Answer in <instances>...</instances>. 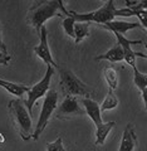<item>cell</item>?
<instances>
[{
	"instance_id": "7a4b0ae2",
	"label": "cell",
	"mask_w": 147,
	"mask_h": 151,
	"mask_svg": "<svg viewBox=\"0 0 147 151\" xmlns=\"http://www.w3.org/2000/svg\"><path fill=\"white\" fill-rule=\"evenodd\" d=\"M68 15H70L75 22L78 23H97V24H106L112 20H115L117 17V9L115 8V1L108 0L103 5L91 13H75V12H68Z\"/></svg>"
},
{
	"instance_id": "4fadbf2b",
	"label": "cell",
	"mask_w": 147,
	"mask_h": 151,
	"mask_svg": "<svg viewBox=\"0 0 147 151\" xmlns=\"http://www.w3.org/2000/svg\"><path fill=\"white\" fill-rule=\"evenodd\" d=\"M96 60H110L112 63H116V62H122L123 60V49L121 48V45L116 44L115 47L103 53L101 55H97Z\"/></svg>"
},
{
	"instance_id": "5bb4252c",
	"label": "cell",
	"mask_w": 147,
	"mask_h": 151,
	"mask_svg": "<svg viewBox=\"0 0 147 151\" xmlns=\"http://www.w3.org/2000/svg\"><path fill=\"white\" fill-rule=\"evenodd\" d=\"M0 87L6 89L9 93H11L16 97L24 96V94L28 93V91H29V87L23 86V84H16V83L9 82V81H5V79H1V78H0Z\"/></svg>"
},
{
	"instance_id": "7c38bea8",
	"label": "cell",
	"mask_w": 147,
	"mask_h": 151,
	"mask_svg": "<svg viewBox=\"0 0 147 151\" xmlns=\"http://www.w3.org/2000/svg\"><path fill=\"white\" fill-rule=\"evenodd\" d=\"M116 126L115 121H110V122H102L101 125L96 126V146H102L104 145L107 140V136L110 135V132L112 131V129Z\"/></svg>"
},
{
	"instance_id": "6da1fadb",
	"label": "cell",
	"mask_w": 147,
	"mask_h": 151,
	"mask_svg": "<svg viewBox=\"0 0 147 151\" xmlns=\"http://www.w3.org/2000/svg\"><path fill=\"white\" fill-rule=\"evenodd\" d=\"M62 10L65 15L68 14L64 8L63 1L60 0H48V1H38L28 12V23L34 28L37 32L44 27V23L53 17L58 15V12Z\"/></svg>"
},
{
	"instance_id": "7402d4cb",
	"label": "cell",
	"mask_w": 147,
	"mask_h": 151,
	"mask_svg": "<svg viewBox=\"0 0 147 151\" xmlns=\"http://www.w3.org/2000/svg\"><path fill=\"white\" fill-rule=\"evenodd\" d=\"M10 55H5L4 53L0 52V64L1 65H8V63L10 62Z\"/></svg>"
},
{
	"instance_id": "ba28073f",
	"label": "cell",
	"mask_w": 147,
	"mask_h": 151,
	"mask_svg": "<svg viewBox=\"0 0 147 151\" xmlns=\"http://www.w3.org/2000/svg\"><path fill=\"white\" fill-rule=\"evenodd\" d=\"M39 32H40V42L34 48L35 54L39 57L47 65H50V67H53V68H58V65H57V63L53 59V55L50 53L49 45H48V32H47V28L42 27Z\"/></svg>"
},
{
	"instance_id": "9c48e42d",
	"label": "cell",
	"mask_w": 147,
	"mask_h": 151,
	"mask_svg": "<svg viewBox=\"0 0 147 151\" xmlns=\"http://www.w3.org/2000/svg\"><path fill=\"white\" fill-rule=\"evenodd\" d=\"M82 105H83V108H84V112L88 115V117L92 120V122L96 126L101 125L103 120H102V113H101V110H99V105L96 102L91 100V98H83L82 101Z\"/></svg>"
},
{
	"instance_id": "2e32d148",
	"label": "cell",
	"mask_w": 147,
	"mask_h": 151,
	"mask_svg": "<svg viewBox=\"0 0 147 151\" xmlns=\"http://www.w3.org/2000/svg\"><path fill=\"white\" fill-rule=\"evenodd\" d=\"M89 23H78L74 24V42L75 44H79L83 39L89 37Z\"/></svg>"
},
{
	"instance_id": "8fae6325",
	"label": "cell",
	"mask_w": 147,
	"mask_h": 151,
	"mask_svg": "<svg viewBox=\"0 0 147 151\" xmlns=\"http://www.w3.org/2000/svg\"><path fill=\"white\" fill-rule=\"evenodd\" d=\"M102 28L107 30H111L112 33H118L121 35H125L127 32L131 29H135V28H140L141 25L138 23H127V22H122V20H112L110 23H106V24L101 25Z\"/></svg>"
},
{
	"instance_id": "3957f363",
	"label": "cell",
	"mask_w": 147,
	"mask_h": 151,
	"mask_svg": "<svg viewBox=\"0 0 147 151\" xmlns=\"http://www.w3.org/2000/svg\"><path fill=\"white\" fill-rule=\"evenodd\" d=\"M9 112L13 119V122L18 129L23 140H29L32 137V117L28 112L24 102L22 100H13L9 102Z\"/></svg>"
},
{
	"instance_id": "e0dca14e",
	"label": "cell",
	"mask_w": 147,
	"mask_h": 151,
	"mask_svg": "<svg viewBox=\"0 0 147 151\" xmlns=\"http://www.w3.org/2000/svg\"><path fill=\"white\" fill-rule=\"evenodd\" d=\"M103 76H104V79L108 84V89L115 92V89H117V84H118V74H117V70L113 68V67H106L103 69Z\"/></svg>"
},
{
	"instance_id": "d6986e66",
	"label": "cell",
	"mask_w": 147,
	"mask_h": 151,
	"mask_svg": "<svg viewBox=\"0 0 147 151\" xmlns=\"http://www.w3.org/2000/svg\"><path fill=\"white\" fill-rule=\"evenodd\" d=\"M137 57H141V58H146V55L143 53H137V52L132 50V48H125L123 49V60H126L132 69L136 68V58Z\"/></svg>"
},
{
	"instance_id": "5b68a950",
	"label": "cell",
	"mask_w": 147,
	"mask_h": 151,
	"mask_svg": "<svg viewBox=\"0 0 147 151\" xmlns=\"http://www.w3.org/2000/svg\"><path fill=\"white\" fill-rule=\"evenodd\" d=\"M57 105H58V93H57V91H54V89H50V91H48V93H47V96L44 98L42 111L39 115V120L37 122L35 131H34V134L32 135L35 141L39 139L40 134L44 131L47 125L49 124L52 115H53L54 111L57 110Z\"/></svg>"
},
{
	"instance_id": "603a6c76",
	"label": "cell",
	"mask_w": 147,
	"mask_h": 151,
	"mask_svg": "<svg viewBox=\"0 0 147 151\" xmlns=\"http://www.w3.org/2000/svg\"><path fill=\"white\" fill-rule=\"evenodd\" d=\"M0 52H1V53H4L5 55H9V54H8L6 45L4 44V42H3V39H1V25H0Z\"/></svg>"
},
{
	"instance_id": "30bf717a",
	"label": "cell",
	"mask_w": 147,
	"mask_h": 151,
	"mask_svg": "<svg viewBox=\"0 0 147 151\" xmlns=\"http://www.w3.org/2000/svg\"><path fill=\"white\" fill-rule=\"evenodd\" d=\"M136 144H137V139L135 134V126L130 124L125 129V131H123L121 145H120L118 151H133Z\"/></svg>"
},
{
	"instance_id": "277c9868",
	"label": "cell",
	"mask_w": 147,
	"mask_h": 151,
	"mask_svg": "<svg viewBox=\"0 0 147 151\" xmlns=\"http://www.w3.org/2000/svg\"><path fill=\"white\" fill-rule=\"evenodd\" d=\"M60 76V87L67 96H84L89 98L92 96V89L86 83H83L70 69L58 67Z\"/></svg>"
},
{
	"instance_id": "ffe728a7",
	"label": "cell",
	"mask_w": 147,
	"mask_h": 151,
	"mask_svg": "<svg viewBox=\"0 0 147 151\" xmlns=\"http://www.w3.org/2000/svg\"><path fill=\"white\" fill-rule=\"evenodd\" d=\"M74 24H75V20L67 14V18L63 19L62 25H63V29L67 33V35H69L70 38H74Z\"/></svg>"
},
{
	"instance_id": "8992f818",
	"label": "cell",
	"mask_w": 147,
	"mask_h": 151,
	"mask_svg": "<svg viewBox=\"0 0 147 151\" xmlns=\"http://www.w3.org/2000/svg\"><path fill=\"white\" fill-rule=\"evenodd\" d=\"M54 74V68L48 65L47 67V72L44 74V77L40 79L39 82L37 84H34L32 88H29V91H28V96H27V101H25V107L28 112L32 115V110H33V106H34V103L37 102V100H39L40 97L45 96L47 93L49 91V87H50V81H52V77H53Z\"/></svg>"
},
{
	"instance_id": "44dd1931",
	"label": "cell",
	"mask_w": 147,
	"mask_h": 151,
	"mask_svg": "<svg viewBox=\"0 0 147 151\" xmlns=\"http://www.w3.org/2000/svg\"><path fill=\"white\" fill-rule=\"evenodd\" d=\"M47 151H65V147L63 145V139L58 137L53 142L47 144Z\"/></svg>"
},
{
	"instance_id": "52a82bcc",
	"label": "cell",
	"mask_w": 147,
	"mask_h": 151,
	"mask_svg": "<svg viewBox=\"0 0 147 151\" xmlns=\"http://www.w3.org/2000/svg\"><path fill=\"white\" fill-rule=\"evenodd\" d=\"M86 115L84 108L79 105V101L77 97L67 96L60 103V106L55 110V117L58 120H69L75 116H83Z\"/></svg>"
},
{
	"instance_id": "9a60e30c",
	"label": "cell",
	"mask_w": 147,
	"mask_h": 151,
	"mask_svg": "<svg viewBox=\"0 0 147 151\" xmlns=\"http://www.w3.org/2000/svg\"><path fill=\"white\" fill-rule=\"evenodd\" d=\"M133 82L136 87L141 91L142 101L146 106V92H147V76L145 73H141L137 68H133Z\"/></svg>"
},
{
	"instance_id": "ac0fdd59",
	"label": "cell",
	"mask_w": 147,
	"mask_h": 151,
	"mask_svg": "<svg viewBox=\"0 0 147 151\" xmlns=\"http://www.w3.org/2000/svg\"><path fill=\"white\" fill-rule=\"evenodd\" d=\"M118 106V98L116 97V94L113 91L108 89V94L107 97L104 98V101L101 106H99V110H101V113L102 112H106V111H110V110H113Z\"/></svg>"
}]
</instances>
